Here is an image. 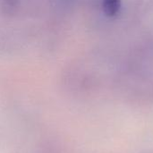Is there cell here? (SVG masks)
I'll return each instance as SVG.
<instances>
[{
	"label": "cell",
	"mask_w": 153,
	"mask_h": 153,
	"mask_svg": "<svg viewBox=\"0 0 153 153\" xmlns=\"http://www.w3.org/2000/svg\"><path fill=\"white\" fill-rule=\"evenodd\" d=\"M121 0H103V12L108 17H114L120 10Z\"/></svg>",
	"instance_id": "cell-1"
},
{
	"label": "cell",
	"mask_w": 153,
	"mask_h": 153,
	"mask_svg": "<svg viewBox=\"0 0 153 153\" xmlns=\"http://www.w3.org/2000/svg\"><path fill=\"white\" fill-rule=\"evenodd\" d=\"M1 2L7 10H13L17 6L19 0H1Z\"/></svg>",
	"instance_id": "cell-2"
}]
</instances>
